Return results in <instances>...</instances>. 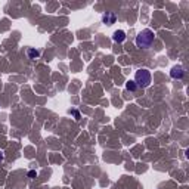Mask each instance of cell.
<instances>
[{
	"mask_svg": "<svg viewBox=\"0 0 189 189\" xmlns=\"http://www.w3.org/2000/svg\"><path fill=\"white\" fill-rule=\"evenodd\" d=\"M154 40H155L154 31L149 30V28H145L136 35V46L141 47V49H146V47H149L152 45Z\"/></svg>",
	"mask_w": 189,
	"mask_h": 189,
	"instance_id": "1",
	"label": "cell"
},
{
	"mask_svg": "<svg viewBox=\"0 0 189 189\" xmlns=\"http://www.w3.org/2000/svg\"><path fill=\"white\" fill-rule=\"evenodd\" d=\"M134 83L138 87H148L151 84V72L148 70H138L134 74Z\"/></svg>",
	"mask_w": 189,
	"mask_h": 189,
	"instance_id": "2",
	"label": "cell"
},
{
	"mask_svg": "<svg viewBox=\"0 0 189 189\" xmlns=\"http://www.w3.org/2000/svg\"><path fill=\"white\" fill-rule=\"evenodd\" d=\"M170 75H171V78H174V80H180L183 75H185V70H183V67L182 65H174L171 71H170Z\"/></svg>",
	"mask_w": 189,
	"mask_h": 189,
	"instance_id": "3",
	"label": "cell"
},
{
	"mask_svg": "<svg viewBox=\"0 0 189 189\" xmlns=\"http://www.w3.org/2000/svg\"><path fill=\"white\" fill-rule=\"evenodd\" d=\"M115 19H117V16H115L114 12H106L105 15L102 16V22L105 24V25H112V24L115 22Z\"/></svg>",
	"mask_w": 189,
	"mask_h": 189,
	"instance_id": "4",
	"label": "cell"
},
{
	"mask_svg": "<svg viewBox=\"0 0 189 189\" xmlns=\"http://www.w3.org/2000/svg\"><path fill=\"white\" fill-rule=\"evenodd\" d=\"M112 40H114L115 43H123V41L126 40V33H124L123 30H117V31H114V34H112Z\"/></svg>",
	"mask_w": 189,
	"mask_h": 189,
	"instance_id": "5",
	"label": "cell"
},
{
	"mask_svg": "<svg viewBox=\"0 0 189 189\" xmlns=\"http://www.w3.org/2000/svg\"><path fill=\"white\" fill-rule=\"evenodd\" d=\"M40 56V52L35 50V49H28V58L30 59H35Z\"/></svg>",
	"mask_w": 189,
	"mask_h": 189,
	"instance_id": "6",
	"label": "cell"
},
{
	"mask_svg": "<svg viewBox=\"0 0 189 189\" xmlns=\"http://www.w3.org/2000/svg\"><path fill=\"white\" fill-rule=\"evenodd\" d=\"M126 89L130 90V92H134V90L138 89V86H136V83H134V81H131V80H130V81L126 83Z\"/></svg>",
	"mask_w": 189,
	"mask_h": 189,
	"instance_id": "7",
	"label": "cell"
},
{
	"mask_svg": "<svg viewBox=\"0 0 189 189\" xmlns=\"http://www.w3.org/2000/svg\"><path fill=\"white\" fill-rule=\"evenodd\" d=\"M28 176L31 177V179H34V177L37 176V173H35L34 170H30V171H28Z\"/></svg>",
	"mask_w": 189,
	"mask_h": 189,
	"instance_id": "8",
	"label": "cell"
},
{
	"mask_svg": "<svg viewBox=\"0 0 189 189\" xmlns=\"http://www.w3.org/2000/svg\"><path fill=\"white\" fill-rule=\"evenodd\" d=\"M2 160H3V154H0V161H2Z\"/></svg>",
	"mask_w": 189,
	"mask_h": 189,
	"instance_id": "9",
	"label": "cell"
}]
</instances>
